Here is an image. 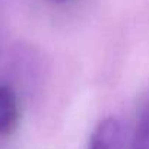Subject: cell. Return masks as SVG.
I'll use <instances>...</instances> for the list:
<instances>
[{"mask_svg": "<svg viewBox=\"0 0 149 149\" xmlns=\"http://www.w3.org/2000/svg\"><path fill=\"white\" fill-rule=\"evenodd\" d=\"M127 149H149V100L142 107Z\"/></svg>", "mask_w": 149, "mask_h": 149, "instance_id": "obj_3", "label": "cell"}, {"mask_svg": "<svg viewBox=\"0 0 149 149\" xmlns=\"http://www.w3.org/2000/svg\"><path fill=\"white\" fill-rule=\"evenodd\" d=\"M19 105L12 88L0 85V136H6L18 124Z\"/></svg>", "mask_w": 149, "mask_h": 149, "instance_id": "obj_2", "label": "cell"}, {"mask_svg": "<svg viewBox=\"0 0 149 149\" xmlns=\"http://www.w3.org/2000/svg\"><path fill=\"white\" fill-rule=\"evenodd\" d=\"M88 149H127L121 123L116 117L101 120L91 134Z\"/></svg>", "mask_w": 149, "mask_h": 149, "instance_id": "obj_1", "label": "cell"}, {"mask_svg": "<svg viewBox=\"0 0 149 149\" xmlns=\"http://www.w3.org/2000/svg\"><path fill=\"white\" fill-rule=\"evenodd\" d=\"M53 2H56V3H63V2H66V0H53Z\"/></svg>", "mask_w": 149, "mask_h": 149, "instance_id": "obj_4", "label": "cell"}]
</instances>
